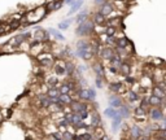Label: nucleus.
<instances>
[{"mask_svg": "<svg viewBox=\"0 0 166 140\" xmlns=\"http://www.w3.org/2000/svg\"><path fill=\"white\" fill-rule=\"evenodd\" d=\"M47 13H48L47 7L40 5V7H38V8H35L34 11L29 12V13L22 18V21H26L25 26H30V25H33V23H37V22H39L40 20H43V18L47 16Z\"/></svg>", "mask_w": 166, "mask_h": 140, "instance_id": "obj_1", "label": "nucleus"}, {"mask_svg": "<svg viewBox=\"0 0 166 140\" xmlns=\"http://www.w3.org/2000/svg\"><path fill=\"white\" fill-rule=\"evenodd\" d=\"M93 27H95L93 22L88 18L87 21H85L83 23H81V25L77 26L75 34L79 38H91L93 35ZM93 37H95V35H93Z\"/></svg>", "mask_w": 166, "mask_h": 140, "instance_id": "obj_2", "label": "nucleus"}, {"mask_svg": "<svg viewBox=\"0 0 166 140\" xmlns=\"http://www.w3.org/2000/svg\"><path fill=\"white\" fill-rule=\"evenodd\" d=\"M37 61L40 64V66L43 67H53L55 65V61H56V56H55L53 53H51V52H48V51H45V52H43V53H40L39 56L37 57Z\"/></svg>", "mask_w": 166, "mask_h": 140, "instance_id": "obj_3", "label": "nucleus"}, {"mask_svg": "<svg viewBox=\"0 0 166 140\" xmlns=\"http://www.w3.org/2000/svg\"><path fill=\"white\" fill-rule=\"evenodd\" d=\"M132 117H134V121H135L136 125H143L147 123V119H148V112L145 109H143L141 107H138L135 109H132Z\"/></svg>", "mask_w": 166, "mask_h": 140, "instance_id": "obj_4", "label": "nucleus"}, {"mask_svg": "<svg viewBox=\"0 0 166 140\" xmlns=\"http://www.w3.org/2000/svg\"><path fill=\"white\" fill-rule=\"evenodd\" d=\"M33 39L39 42V43H47L48 40H49V33L45 31L44 29L37 26V27H35V31H34V35H33Z\"/></svg>", "mask_w": 166, "mask_h": 140, "instance_id": "obj_5", "label": "nucleus"}, {"mask_svg": "<svg viewBox=\"0 0 166 140\" xmlns=\"http://www.w3.org/2000/svg\"><path fill=\"white\" fill-rule=\"evenodd\" d=\"M165 117V113L160 108H149L148 110V118L151 122H161Z\"/></svg>", "mask_w": 166, "mask_h": 140, "instance_id": "obj_6", "label": "nucleus"}, {"mask_svg": "<svg viewBox=\"0 0 166 140\" xmlns=\"http://www.w3.org/2000/svg\"><path fill=\"white\" fill-rule=\"evenodd\" d=\"M65 65H66V60L64 59H56L53 65V71L57 77H65L66 75V70H65Z\"/></svg>", "mask_w": 166, "mask_h": 140, "instance_id": "obj_7", "label": "nucleus"}, {"mask_svg": "<svg viewBox=\"0 0 166 140\" xmlns=\"http://www.w3.org/2000/svg\"><path fill=\"white\" fill-rule=\"evenodd\" d=\"M141 136H144L143 135V127L139 126V125H131L130 126V130H129V134H127L126 137H130V139L132 140H139Z\"/></svg>", "mask_w": 166, "mask_h": 140, "instance_id": "obj_8", "label": "nucleus"}, {"mask_svg": "<svg viewBox=\"0 0 166 140\" xmlns=\"http://www.w3.org/2000/svg\"><path fill=\"white\" fill-rule=\"evenodd\" d=\"M115 52L113 48L110 47H107V45H104L101 49V52H100V55H99L97 60H100V61H110V60L114 57Z\"/></svg>", "mask_w": 166, "mask_h": 140, "instance_id": "obj_9", "label": "nucleus"}, {"mask_svg": "<svg viewBox=\"0 0 166 140\" xmlns=\"http://www.w3.org/2000/svg\"><path fill=\"white\" fill-rule=\"evenodd\" d=\"M108 103H109V107L110 108H114V109H119V108L122 107L125 104V101H123V99L121 97V96H118V95H110L109 96V99H108Z\"/></svg>", "mask_w": 166, "mask_h": 140, "instance_id": "obj_10", "label": "nucleus"}, {"mask_svg": "<svg viewBox=\"0 0 166 140\" xmlns=\"http://www.w3.org/2000/svg\"><path fill=\"white\" fill-rule=\"evenodd\" d=\"M90 117H91V126L92 129H96V127H100L103 126V119L99 114L97 109H92L90 112Z\"/></svg>", "mask_w": 166, "mask_h": 140, "instance_id": "obj_11", "label": "nucleus"}, {"mask_svg": "<svg viewBox=\"0 0 166 140\" xmlns=\"http://www.w3.org/2000/svg\"><path fill=\"white\" fill-rule=\"evenodd\" d=\"M90 45V40H86V39H79L78 42H77V51H75V55L77 57H79V59H82V55H83V52H85L86 49H87V47Z\"/></svg>", "mask_w": 166, "mask_h": 140, "instance_id": "obj_12", "label": "nucleus"}, {"mask_svg": "<svg viewBox=\"0 0 166 140\" xmlns=\"http://www.w3.org/2000/svg\"><path fill=\"white\" fill-rule=\"evenodd\" d=\"M91 67H92L93 73L96 74V77H100V78H104L105 79V67H104V65L101 64V61H100V60H97V61L93 62Z\"/></svg>", "mask_w": 166, "mask_h": 140, "instance_id": "obj_13", "label": "nucleus"}, {"mask_svg": "<svg viewBox=\"0 0 166 140\" xmlns=\"http://www.w3.org/2000/svg\"><path fill=\"white\" fill-rule=\"evenodd\" d=\"M91 21L93 22V25H105L107 23V17L104 16V14H101L100 12H93L92 14H91Z\"/></svg>", "mask_w": 166, "mask_h": 140, "instance_id": "obj_14", "label": "nucleus"}, {"mask_svg": "<svg viewBox=\"0 0 166 140\" xmlns=\"http://www.w3.org/2000/svg\"><path fill=\"white\" fill-rule=\"evenodd\" d=\"M113 11H114V5H113L112 0H108L107 3H104L101 7H99V12H100L101 14H104L107 18H108V16H109Z\"/></svg>", "mask_w": 166, "mask_h": 140, "instance_id": "obj_15", "label": "nucleus"}, {"mask_svg": "<svg viewBox=\"0 0 166 140\" xmlns=\"http://www.w3.org/2000/svg\"><path fill=\"white\" fill-rule=\"evenodd\" d=\"M112 1H113V5H114L115 11H119V12H122V13H126L127 7L130 5L129 0H112Z\"/></svg>", "mask_w": 166, "mask_h": 140, "instance_id": "obj_16", "label": "nucleus"}, {"mask_svg": "<svg viewBox=\"0 0 166 140\" xmlns=\"http://www.w3.org/2000/svg\"><path fill=\"white\" fill-rule=\"evenodd\" d=\"M122 21H123V17L109 18V20H107V23H105V26H113V27H115L117 30H122V27H123V23H122Z\"/></svg>", "mask_w": 166, "mask_h": 140, "instance_id": "obj_17", "label": "nucleus"}, {"mask_svg": "<svg viewBox=\"0 0 166 140\" xmlns=\"http://www.w3.org/2000/svg\"><path fill=\"white\" fill-rule=\"evenodd\" d=\"M45 7H47L48 13H49V12H56L64 7V0H52L51 3L45 4Z\"/></svg>", "mask_w": 166, "mask_h": 140, "instance_id": "obj_18", "label": "nucleus"}, {"mask_svg": "<svg viewBox=\"0 0 166 140\" xmlns=\"http://www.w3.org/2000/svg\"><path fill=\"white\" fill-rule=\"evenodd\" d=\"M119 75H122L123 78L131 75V61H123L121 69H119Z\"/></svg>", "mask_w": 166, "mask_h": 140, "instance_id": "obj_19", "label": "nucleus"}, {"mask_svg": "<svg viewBox=\"0 0 166 140\" xmlns=\"http://www.w3.org/2000/svg\"><path fill=\"white\" fill-rule=\"evenodd\" d=\"M83 3H85V0H75V1H74V4L70 7V9H69L68 16L71 17L73 14H75L77 12L81 11V8L83 7Z\"/></svg>", "mask_w": 166, "mask_h": 140, "instance_id": "obj_20", "label": "nucleus"}, {"mask_svg": "<svg viewBox=\"0 0 166 140\" xmlns=\"http://www.w3.org/2000/svg\"><path fill=\"white\" fill-rule=\"evenodd\" d=\"M38 100H39V105L42 109H48L49 105H51V99L48 97L45 93H42V95L38 96Z\"/></svg>", "mask_w": 166, "mask_h": 140, "instance_id": "obj_21", "label": "nucleus"}, {"mask_svg": "<svg viewBox=\"0 0 166 140\" xmlns=\"http://www.w3.org/2000/svg\"><path fill=\"white\" fill-rule=\"evenodd\" d=\"M122 64H123V61H122V59L118 55H114V57L109 61V66L113 67V69H115V70H118V71H119V69H121Z\"/></svg>", "mask_w": 166, "mask_h": 140, "instance_id": "obj_22", "label": "nucleus"}, {"mask_svg": "<svg viewBox=\"0 0 166 140\" xmlns=\"http://www.w3.org/2000/svg\"><path fill=\"white\" fill-rule=\"evenodd\" d=\"M122 123H123V118L118 114L115 118H113V119H112V131L115 134V132L119 130V127L122 126Z\"/></svg>", "mask_w": 166, "mask_h": 140, "instance_id": "obj_23", "label": "nucleus"}, {"mask_svg": "<svg viewBox=\"0 0 166 140\" xmlns=\"http://www.w3.org/2000/svg\"><path fill=\"white\" fill-rule=\"evenodd\" d=\"M118 113H119V115H121L122 118H125V119H126V118H130L132 115V110L130 109V107L127 105V104H123V105L119 108Z\"/></svg>", "mask_w": 166, "mask_h": 140, "instance_id": "obj_24", "label": "nucleus"}, {"mask_svg": "<svg viewBox=\"0 0 166 140\" xmlns=\"http://www.w3.org/2000/svg\"><path fill=\"white\" fill-rule=\"evenodd\" d=\"M123 99L127 101V104H129V103H134V101L140 100L141 97H140V96H139L136 92H134V91L129 90V91H127V93H126V95L123 96Z\"/></svg>", "mask_w": 166, "mask_h": 140, "instance_id": "obj_25", "label": "nucleus"}, {"mask_svg": "<svg viewBox=\"0 0 166 140\" xmlns=\"http://www.w3.org/2000/svg\"><path fill=\"white\" fill-rule=\"evenodd\" d=\"M90 17H88V11L87 9H83V11H81L78 14H77L75 17V22L78 23V25H81V23H83L85 21H87Z\"/></svg>", "mask_w": 166, "mask_h": 140, "instance_id": "obj_26", "label": "nucleus"}, {"mask_svg": "<svg viewBox=\"0 0 166 140\" xmlns=\"http://www.w3.org/2000/svg\"><path fill=\"white\" fill-rule=\"evenodd\" d=\"M65 70H66V77H69V78H70V77L73 75V73L77 70V65L74 64L73 61L68 60V61H66V65H65Z\"/></svg>", "mask_w": 166, "mask_h": 140, "instance_id": "obj_27", "label": "nucleus"}, {"mask_svg": "<svg viewBox=\"0 0 166 140\" xmlns=\"http://www.w3.org/2000/svg\"><path fill=\"white\" fill-rule=\"evenodd\" d=\"M95 57V53H93L92 51V47H91V44L87 47V49L83 52V55H82V59L85 60V61H91V60Z\"/></svg>", "mask_w": 166, "mask_h": 140, "instance_id": "obj_28", "label": "nucleus"}, {"mask_svg": "<svg viewBox=\"0 0 166 140\" xmlns=\"http://www.w3.org/2000/svg\"><path fill=\"white\" fill-rule=\"evenodd\" d=\"M73 21H75V20H73V18H68V20H65V21H62V22H60L59 25H57V30H60V31L68 30V29L70 27V25L73 23Z\"/></svg>", "mask_w": 166, "mask_h": 140, "instance_id": "obj_29", "label": "nucleus"}, {"mask_svg": "<svg viewBox=\"0 0 166 140\" xmlns=\"http://www.w3.org/2000/svg\"><path fill=\"white\" fill-rule=\"evenodd\" d=\"M47 31L49 33V35H52V37L55 38V39H57V40H62V42L65 40V37L62 35L61 33H60V30H57V29H48Z\"/></svg>", "mask_w": 166, "mask_h": 140, "instance_id": "obj_30", "label": "nucleus"}, {"mask_svg": "<svg viewBox=\"0 0 166 140\" xmlns=\"http://www.w3.org/2000/svg\"><path fill=\"white\" fill-rule=\"evenodd\" d=\"M45 95H47L49 99H53V97H59L61 93H60V90L56 88V87H48V91H47Z\"/></svg>", "mask_w": 166, "mask_h": 140, "instance_id": "obj_31", "label": "nucleus"}, {"mask_svg": "<svg viewBox=\"0 0 166 140\" xmlns=\"http://www.w3.org/2000/svg\"><path fill=\"white\" fill-rule=\"evenodd\" d=\"M119 113H118V109H114V108H107V109L104 110V115L105 117H108V118H115L117 115H118Z\"/></svg>", "mask_w": 166, "mask_h": 140, "instance_id": "obj_32", "label": "nucleus"}, {"mask_svg": "<svg viewBox=\"0 0 166 140\" xmlns=\"http://www.w3.org/2000/svg\"><path fill=\"white\" fill-rule=\"evenodd\" d=\"M161 100H162V99H158V97H156L155 95H151L149 96V107L151 108H160Z\"/></svg>", "mask_w": 166, "mask_h": 140, "instance_id": "obj_33", "label": "nucleus"}, {"mask_svg": "<svg viewBox=\"0 0 166 140\" xmlns=\"http://www.w3.org/2000/svg\"><path fill=\"white\" fill-rule=\"evenodd\" d=\"M60 103L62 105H71V103L74 101V99L71 97V95H60Z\"/></svg>", "mask_w": 166, "mask_h": 140, "instance_id": "obj_34", "label": "nucleus"}, {"mask_svg": "<svg viewBox=\"0 0 166 140\" xmlns=\"http://www.w3.org/2000/svg\"><path fill=\"white\" fill-rule=\"evenodd\" d=\"M93 136H95V140H99L101 139L103 136H105V130L103 126L100 127H96V129H93Z\"/></svg>", "mask_w": 166, "mask_h": 140, "instance_id": "obj_35", "label": "nucleus"}, {"mask_svg": "<svg viewBox=\"0 0 166 140\" xmlns=\"http://www.w3.org/2000/svg\"><path fill=\"white\" fill-rule=\"evenodd\" d=\"M105 31H107V26L105 25H95V27H93V35L99 37L101 34H105Z\"/></svg>", "mask_w": 166, "mask_h": 140, "instance_id": "obj_36", "label": "nucleus"}, {"mask_svg": "<svg viewBox=\"0 0 166 140\" xmlns=\"http://www.w3.org/2000/svg\"><path fill=\"white\" fill-rule=\"evenodd\" d=\"M62 108H64V105H61V104H51V105H49V108H48L47 110L51 113V114H53V113L61 112Z\"/></svg>", "mask_w": 166, "mask_h": 140, "instance_id": "obj_37", "label": "nucleus"}, {"mask_svg": "<svg viewBox=\"0 0 166 140\" xmlns=\"http://www.w3.org/2000/svg\"><path fill=\"white\" fill-rule=\"evenodd\" d=\"M152 95H155L156 97H158V99H165L166 97L165 91L160 90V88H158V87H156V86L152 88Z\"/></svg>", "mask_w": 166, "mask_h": 140, "instance_id": "obj_38", "label": "nucleus"}, {"mask_svg": "<svg viewBox=\"0 0 166 140\" xmlns=\"http://www.w3.org/2000/svg\"><path fill=\"white\" fill-rule=\"evenodd\" d=\"M130 42H131V40H130L127 37L121 38V39H117V47H119V48H125V49H126V47L129 45V43H130Z\"/></svg>", "mask_w": 166, "mask_h": 140, "instance_id": "obj_39", "label": "nucleus"}, {"mask_svg": "<svg viewBox=\"0 0 166 140\" xmlns=\"http://www.w3.org/2000/svg\"><path fill=\"white\" fill-rule=\"evenodd\" d=\"M105 45H107V47L113 48V49H115V48H117V39H115L114 37H109V38H108V40H107V43H105Z\"/></svg>", "mask_w": 166, "mask_h": 140, "instance_id": "obj_40", "label": "nucleus"}, {"mask_svg": "<svg viewBox=\"0 0 166 140\" xmlns=\"http://www.w3.org/2000/svg\"><path fill=\"white\" fill-rule=\"evenodd\" d=\"M104 83H105V79L104 78L95 77V86H96V88H104Z\"/></svg>", "mask_w": 166, "mask_h": 140, "instance_id": "obj_41", "label": "nucleus"}, {"mask_svg": "<svg viewBox=\"0 0 166 140\" xmlns=\"http://www.w3.org/2000/svg\"><path fill=\"white\" fill-rule=\"evenodd\" d=\"M88 96H90V103H93L96 100V90L93 87H88Z\"/></svg>", "mask_w": 166, "mask_h": 140, "instance_id": "obj_42", "label": "nucleus"}, {"mask_svg": "<svg viewBox=\"0 0 166 140\" xmlns=\"http://www.w3.org/2000/svg\"><path fill=\"white\" fill-rule=\"evenodd\" d=\"M117 29L113 27V26H107V31H105V34H107L108 37H115V34H117Z\"/></svg>", "mask_w": 166, "mask_h": 140, "instance_id": "obj_43", "label": "nucleus"}, {"mask_svg": "<svg viewBox=\"0 0 166 140\" xmlns=\"http://www.w3.org/2000/svg\"><path fill=\"white\" fill-rule=\"evenodd\" d=\"M62 140H74V134H71V132L66 131L62 134Z\"/></svg>", "mask_w": 166, "mask_h": 140, "instance_id": "obj_44", "label": "nucleus"}, {"mask_svg": "<svg viewBox=\"0 0 166 140\" xmlns=\"http://www.w3.org/2000/svg\"><path fill=\"white\" fill-rule=\"evenodd\" d=\"M21 25V21H12L11 23H9V26H11V30H14V29H18Z\"/></svg>", "mask_w": 166, "mask_h": 140, "instance_id": "obj_45", "label": "nucleus"}, {"mask_svg": "<svg viewBox=\"0 0 166 140\" xmlns=\"http://www.w3.org/2000/svg\"><path fill=\"white\" fill-rule=\"evenodd\" d=\"M155 86H156V87H158L160 90H162V91H165V92H166V82H165V81L158 82V83H156Z\"/></svg>", "mask_w": 166, "mask_h": 140, "instance_id": "obj_46", "label": "nucleus"}, {"mask_svg": "<svg viewBox=\"0 0 166 140\" xmlns=\"http://www.w3.org/2000/svg\"><path fill=\"white\" fill-rule=\"evenodd\" d=\"M108 0H95V5L96 7H101L104 3H107Z\"/></svg>", "mask_w": 166, "mask_h": 140, "instance_id": "obj_47", "label": "nucleus"}, {"mask_svg": "<svg viewBox=\"0 0 166 140\" xmlns=\"http://www.w3.org/2000/svg\"><path fill=\"white\" fill-rule=\"evenodd\" d=\"M77 67H78V70L81 71V73H82V71H86V70H87L86 65H79V66H77Z\"/></svg>", "mask_w": 166, "mask_h": 140, "instance_id": "obj_48", "label": "nucleus"}, {"mask_svg": "<svg viewBox=\"0 0 166 140\" xmlns=\"http://www.w3.org/2000/svg\"><path fill=\"white\" fill-rule=\"evenodd\" d=\"M74 1H75V0H64V4H68L69 7H71L74 4Z\"/></svg>", "mask_w": 166, "mask_h": 140, "instance_id": "obj_49", "label": "nucleus"}, {"mask_svg": "<svg viewBox=\"0 0 166 140\" xmlns=\"http://www.w3.org/2000/svg\"><path fill=\"white\" fill-rule=\"evenodd\" d=\"M99 140H112V139H110V137L108 136V135H105V136H103L101 139H99Z\"/></svg>", "mask_w": 166, "mask_h": 140, "instance_id": "obj_50", "label": "nucleus"}, {"mask_svg": "<svg viewBox=\"0 0 166 140\" xmlns=\"http://www.w3.org/2000/svg\"><path fill=\"white\" fill-rule=\"evenodd\" d=\"M139 140H151V139H149L148 136H141V137H140V139H139Z\"/></svg>", "mask_w": 166, "mask_h": 140, "instance_id": "obj_51", "label": "nucleus"}, {"mask_svg": "<svg viewBox=\"0 0 166 140\" xmlns=\"http://www.w3.org/2000/svg\"><path fill=\"white\" fill-rule=\"evenodd\" d=\"M122 140H132V139H130V137H123Z\"/></svg>", "mask_w": 166, "mask_h": 140, "instance_id": "obj_52", "label": "nucleus"}, {"mask_svg": "<svg viewBox=\"0 0 166 140\" xmlns=\"http://www.w3.org/2000/svg\"><path fill=\"white\" fill-rule=\"evenodd\" d=\"M163 81H165V82H166V74H165V78H163Z\"/></svg>", "mask_w": 166, "mask_h": 140, "instance_id": "obj_53", "label": "nucleus"}, {"mask_svg": "<svg viewBox=\"0 0 166 140\" xmlns=\"http://www.w3.org/2000/svg\"><path fill=\"white\" fill-rule=\"evenodd\" d=\"M165 93H166V92H165Z\"/></svg>", "mask_w": 166, "mask_h": 140, "instance_id": "obj_54", "label": "nucleus"}]
</instances>
